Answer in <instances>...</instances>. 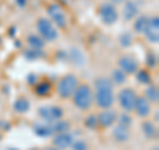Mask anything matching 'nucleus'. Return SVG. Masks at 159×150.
Wrapping results in <instances>:
<instances>
[{"mask_svg":"<svg viewBox=\"0 0 159 150\" xmlns=\"http://www.w3.org/2000/svg\"><path fill=\"white\" fill-rule=\"evenodd\" d=\"M96 87V94H94V100H96L97 106L102 109H109L114 102V93H113V82L110 78L107 77H98L94 82Z\"/></svg>","mask_w":159,"mask_h":150,"instance_id":"1","label":"nucleus"},{"mask_svg":"<svg viewBox=\"0 0 159 150\" xmlns=\"http://www.w3.org/2000/svg\"><path fill=\"white\" fill-rule=\"evenodd\" d=\"M72 97H73V102L76 105V108L81 109V110H88L93 104L94 94L88 84H80L76 88Z\"/></svg>","mask_w":159,"mask_h":150,"instance_id":"2","label":"nucleus"},{"mask_svg":"<svg viewBox=\"0 0 159 150\" xmlns=\"http://www.w3.org/2000/svg\"><path fill=\"white\" fill-rule=\"evenodd\" d=\"M78 87V80L74 74H65L57 84V93L61 98H69L73 96Z\"/></svg>","mask_w":159,"mask_h":150,"instance_id":"3","label":"nucleus"},{"mask_svg":"<svg viewBox=\"0 0 159 150\" xmlns=\"http://www.w3.org/2000/svg\"><path fill=\"white\" fill-rule=\"evenodd\" d=\"M39 116L44 121L51 124L61 120L64 116V110L60 106H56V105H43V106L39 108Z\"/></svg>","mask_w":159,"mask_h":150,"instance_id":"4","label":"nucleus"},{"mask_svg":"<svg viewBox=\"0 0 159 150\" xmlns=\"http://www.w3.org/2000/svg\"><path fill=\"white\" fill-rule=\"evenodd\" d=\"M36 27H37L40 36H41L44 40H47V41H53V40H56L58 36L57 29L54 28L52 21L48 19H39Z\"/></svg>","mask_w":159,"mask_h":150,"instance_id":"5","label":"nucleus"},{"mask_svg":"<svg viewBox=\"0 0 159 150\" xmlns=\"http://www.w3.org/2000/svg\"><path fill=\"white\" fill-rule=\"evenodd\" d=\"M137 97H138L137 93L131 88H125L118 93V102L125 112H131L134 109V104H135Z\"/></svg>","mask_w":159,"mask_h":150,"instance_id":"6","label":"nucleus"},{"mask_svg":"<svg viewBox=\"0 0 159 150\" xmlns=\"http://www.w3.org/2000/svg\"><path fill=\"white\" fill-rule=\"evenodd\" d=\"M99 17L106 26H111L118 20V12L111 3H105L99 7Z\"/></svg>","mask_w":159,"mask_h":150,"instance_id":"7","label":"nucleus"},{"mask_svg":"<svg viewBox=\"0 0 159 150\" xmlns=\"http://www.w3.org/2000/svg\"><path fill=\"white\" fill-rule=\"evenodd\" d=\"M48 13L58 28L66 27V16H65V13L62 12V9L58 4H51V6L48 7Z\"/></svg>","mask_w":159,"mask_h":150,"instance_id":"8","label":"nucleus"},{"mask_svg":"<svg viewBox=\"0 0 159 150\" xmlns=\"http://www.w3.org/2000/svg\"><path fill=\"white\" fill-rule=\"evenodd\" d=\"M118 65H119V69L126 74H133L138 71L137 60L131 56H122L118 60Z\"/></svg>","mask_w":159,"mask_h":150,"instance_id":"9","label":"nucleus"},{"mask_svg":"<svg viewBox=\"0 0 159 150\" xmlns=\"http://www.w3.org/2000/svg\"><path fill=\"white\" fill-rule=\"evenodd\" d=\"M134 110L138 114L139 117L145 118L147 117L151 112V106H150V102L147 101L146 97H137L135 100V104H134Z\"/></svg>","mask_w":159,"mask_h":150,"instance_id":"10","label":"nucleus"},{"mask_svg":"<svg viewBox=\"0 0 159 150\" xmlns=\"http://www.w3.org/2000/svg\"><path fill=\"white\" fill-rule=\"evenodd\" d=\"M116 121H117L116 112L109 110V109H105V110L101 112L97 116V122H98V125H101L102 128H110Z\"/></svg>","mask_w":159,"mask_h":150,"instance_id":"11","label":"nucleus"},{"mask_svg":"<svg viewBox=\"0 0 159 150\" xmlns=\"http://www.w3.org/2000/svg\"><path fill=\"white\" fill-rule=\"evenodd\" d=\"M73 142V136L69 133H57L53 138V145L57 149H68Z\"/></svg>","mask_w":159,"mask_h":150,"instance_id":"12","label":"nucleus"},{"mask_svg":"<svg viewBox=\"0 0 159 150\" xmlns=\"http://www.w3.org/2000/svg\"><path fill=\"white\" fill-rule=\"evenodd\" d=\"M113 137L117 142H126L129 138H130V130L126 126H122V125H117L116 128L113 129Z\"/></svg>","mask_w":159,"mask_h":150,"instance_id":"13","label":"nucleus"},{"mask_svg":"<svg viewBox=\"0 0 159 150\" xmlns=\"http://www.w3.org/2000/svg\"><path fill=\"white\" fill-rule=\"evenodd\" d=\"M33 132L37 137H41V138H48L54 134L53 126H51L49 124H36L33 128Z\"/></svg>","mask_w":159,"mask_h":150,"instance_id":"14","label":"nucleus"},{"mask_svg":"<svg viewBox=\"0 0 159 150\" xmlns=\"http://www.w3.org/2000/svg\"><path fill=\"white\" fill-rule=\"evenodd\" d=\"M123 19L125 20H133L134 17L137 16V13H138V7H137V4L131 2V0H127V2L125 3V6H123Z\"/></svg>","mask_w":159,"mask_h":150,"instance_id":"15","label":"nucleus"},{"mask_svg":"<svg viewBox=\"0 0 159 150\" xmlns=\"http://www.w3.org/2000/svg\"><path fill=\"white\" fill-rule=\"evenodd\" d=\"M142 132L146 136L147 139H157L158 137V129L152 122H143L142 124Z\"/></svg>","mask_w":159,"mask_h":150,"instance_id":"16","label":"nucleus"},{"mask_svg":"<svg viewBox=\"0 0 159 150\" xmlns=\"http://www.w3.org/2000/svg\"><path fill=\"white\" fill-rule=\"evenodd\" d=\"M52 91V84L49 81H41V82H36L34 85V93L40 97H45L48 96Z\"/></svg>","mask_w":159,"mask_h":150,"instance_id":"17","label":"nucleus"},{"mask_svg":"<svg viewBox=\"0 0 159 150\" xmlns=\"http://www.w3.org/2000/svg\"><path fill=\"white\" fill-rule=\"evenodd\" d=\"M31 108V102L28 101L25 97H20L13 102V109L17 113H27Z\"/></svg>","mask_w":159,"mask_h":150,"instance_id":"18","label":"nucleus"},{"mask_svg":"<svg viewBox=\"0 0 159 150\" xmlns=\"http://www.w3.org/2000/svg\"><path fill=\"white\" fill-rule=\"evenodd\" d=\"M27 41H28V45L32 49H43L44 45H45L44 39L41 36H37V35H31Z\"/></svg>","mask_w":159,"mask_h":150,"instance_id":"19","label":"nucleus"},{"mask_svg":"<svg viewBox=\"0 0 159 150\" xmlns=\"http://www.w3.org/2000/svg\"><path fill=\"white\" fill-rule=\"evenodd\" d=\"M148 27V17L141 16L137 19V21L134 23V31L137 33H145V31Z\"/></svg>","mask_w":159,"mask_h":150,"instance_id":"20","label":"nucleus"},{"mask_svg":"<svg viewBox=\"0 0 159 150\" xmlns=\"http://www.w3.org/2000/svg\"><path fill=\"white\" fill-rule=\"evenodd\" d=\"M146 98L148 102H158L159 101V91L157 85H150L146 89Z\"/></svg>","mask_w":159,"mask_h":150,"instance_id":"21","label":"nucleus"},{"mask_svg":"<svg viewBox=\"0 0 159 150\" xmlns=\"http://www.w3.org/2000/svg\"><path fill=\"white\" fill-rule=\"evenodd\" d=\"M53 130H54V133H68L70 130V124L68 121L58 120V121H56L53 125Z\"/></svg>","mask_w":159,"mask_h":150,"instance_id":"22","label":"nucleus"},{"mask_svg":"<svg viewBox=\"0 0 159 150\" xmlns=\"http://www.w3.org/2000/svg\"><path fill=\"white\" fill-rule=\"evenodd\" d=\"M24 57L27 60H37L40 57H44V52L41 49H28V51L24 52Z\"/></svg>","mask_w":159,"mask_h":150,"instance_id":"23","label":"nucleus"},{"mask_svg":"<svg viewBox=\"0 0 159 150\" xmlns=\"http://www.w3.org/2000/svg\"><path fill=\"white\" fill-rule=\"evenodd\" d=\"M119 44L123 48H129L133 44V35L130 32H123L121 36H119Z\"/></svg>","mask_w":159,"mask_h":150,"instance_id":"24","label":"nucleus"},{"mask_svg":"<svg viewBox=\"0 0 159 150\" xmlns=\"http://www.w3.org/2000/svg\"><path fill=\"white\" fill-rule=\"evenodd\" d=\"M69 57H70L72 61L76 64V65H82L84 64V57H82V53L78 51V49H72V52L69 53Z\"/></svg>","mask_w":159,"mask_h":150,"instance_id":"25","label":"nucleus"},{"mask_svg":"<svg viewBox=\"0 0 159 150\" xmlns=\"http://www.w3.org/2000/svg\"><path fill=\"white\" fill-rule=\"evenodd\" d=\"M111 78L116 84H123L126 81V73H123L121 69H114L111 72Z\"/></svg>","mask_w":159,"mask_h":150,"instance_id":"26","label":"nucleus"},{"mask_svg":"<svg viewBox=\"0 0 159 150\" xmlns=\"http://www.w3.org/2000/svg\"><path fill=\"white\" fill-rule=\"evenodd\" d=\"M137 81L139 84H143V85H147L151 82V76L150 73H148L147 71H139L137 73Z\"/></svg>","mask_w":159,"mask_h":150,"instance_id":"27","label":"nucleus"},{"mask_svg":"<svg viewBox=\"0 0 159 150\" xmlns=\"http://www.w3.org/2000/svg\"><path fill=\"white\" fill-rule=\"evenodd\" d=\"M143 35L147 37L148 41H151L154 44H157L159 41V31H155V29H151V28L147 27V29L145 31V33H143Z\"/></svg>","mask_w":159,"mask_h":150,"instance_id":"28","label":"nucleus"},{"mask_svg":"<svg viewBox=\"0 0 159 150\" xmlns=\"http://www.w3.org/2000/svg\"><path fill=\"white\" fill-rule=\"evenodd\" d=\"M146 64L148 68H155L157 64H158V57L154 52H148L147 56H146Z\"/></svg>","mask_w":159,"mask_h":150,"instance_id":"29","label":"nucleus"},{"mask_svg":"<svg viewBox=\"0 0 159 150\" xmlns=\"http://www.w3.org/2000/svg\"><path fill=\"white\" fill-rule=\"evenodd\" d=\"M118 122H119V125H122V126L130 128V125L133 124V120L129 114H121V116L118 117Z\"/></svg>","mask_w":159,"mask_h":150,"instance_id":"30","label":"nucleus"},{"mask_svg":"<svg viewBox=\"0 0 159 150\" xmlns=\"http://www.w3.org/2000/svg\"><path fill=\"white\" fill-rule=\"evenodd\" d=\"M72 150H88V143L84 139H78V141H73L70 145Z\"/></svg>","mask_w":159,"mask_h":150,"instance_id":"31","label":"nucleus"},{"mask_svg":"<svg viewBox=\"0 0 159 150\" xmlns=\"http://www.w3.org/2000/svg\"><path fill=\"white\" fill-rule=\"evenodd\" d=\"M85 125H86V128L89 129H97L98 126V122H97V116H93V114H90L88 118H86V121H85Z\"/></svg>","mask_w":159,"mask_h":150,"instance_id":"32","label":"nucleus"},{"mask_svg":"<svg viewBox=\"0 0 159 150\" xmlns=\"http://www.w3.org/2000/svg\"><path fill=\"white\" fill-rule=\"evenodd\" d=\"M148 28L159 31V17L158 16L152 17V19H148Z\"/></svg>","mask_w":159,"mask_h":150,"instance_id":"33","label":"nucleus"},{"mask_svg":"<svg viewBox=\"0 0 159 150\" xmlns=\"http://www.w3.org/2000/svg\"><path fill=\"white\" fill-rule=\"evenodd\" d=\"M27 82L29 84V85H36V82H37V76L34 73H29L28 76H27Z\"/></svg>","mask_w":159,"mask_h":150,"instance_id":"34","label":"nucleus"},{"mask_svg":"<svg viewBox=\"0 0 159 150\" xmlns=\"http://www.w3.org/2000/svg\"><path fill=\"white\" fill-rule=\"evenodd\" d=\"M16 4L20 6V7H24L27 4V0H16Z\"/></svg>","mask_w":159,"mask_h":150,"instance_id":"35","label":"nucleus"},{"mask_svg":"<svg viewBox=\"0 0 159 150\" xmlns=\"http://www.w3.org/2000/svg\"><path fill=\"white\" fill-rule=\"evenodd\" d=\"M111 3H116V4H121V3H123V2H126V0H110Z\"/></svg>","mask_w":159,"mask_h":150,"instance_id":"36","label":"nucleus"},{"mask_svg":"<svg viewBox=\"0 0 159 150\" xmlns=\"http://www.w3.org/2000/svg\"><path fill=\"white\" fill-rule=\"evenodd\" d=\"M47 150H60V149H57V148H48Z\"/></svg>","mask_w":159,"mask_h":150,"instance_id":"37","label":"nucleus"},{"mask_svg":"<svg viewBox=\"0 0 159 150\" xmlns=\"http://www.w3.org/2000/svg\"><path fill=\"white\" fill-rule=\"evenodd\" d=\"M8 150H19V149H16V148H9Z\"/></svg>","mask_w":159,"mask_h":150,"instance_id":"38","label":"nucleus"},{"mask_svg":"<svg viewBox=\"0 0 159 150\" xmlns=\"http://www.w3.org/2000/svg\"><path fill=\"white\" fill-rule=\"evenodd\" d=\"M152 150H159V149H158V148H154V149H152Z\"/></svg>","mask_w":159,"mask_h":150,"instance_id":"39","label":"nucleus"},{"mask_svg":"<svg viewBox=\"0 0 159 150\" xmlns=\"http://www.w3.org/2000/svg\"><path fill=\"white\" fill-rule=\"evenodd\" d=\"M32 150H39V149H32Z\"/></svg>","mask_w":159,"mask_h":150,"instance_id":"40","label":"nucleus"},{"mask_svg":"<svg viewBox=\"0 0 159 150\" xmlns=\"http://www.w3.org/2000/svg\"><path fill=\"white\" fill-rule=\"evenodd\" d=\"M0 137H2V136H0Z\"/></svg>","mask_w":159,"mask_h":150,"instance_id":"41","label":"nucleus"}]
</instances>
